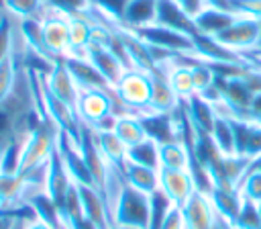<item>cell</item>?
I'll list each match as a JSON object with an SVG mask.
<instances>
[{"instance_id":"obj_1","label":"cell","mask_w":261,"mask_h":229,"mask_svg":"<svg viewBox=\"0 0 261 229\" xmlns=\"http://www.w3.org/2000/svg\"><path fill=\"white\" fill-rule=\"evenodd\" d=\"M16 65L14 86L0 102V151L10 145H22L29 133L45 119L37 98L31 67H27L24 61H18V55Z\"/></svg>"},{"instance_id":"obj_2","label":"cell","mask_w":261,"mask_h":229,"mask_svg":"<svg viewBox=\"0 0 261 229\" xmlns=\"http://www.w3.org/2000/svg\"><path fill=\"white\" fill-rule=\"evenodd\" d=\"M57 135H59V129L49 119H43L22 143V153H20V164H18L16 174L27 176L47 166L57 147Z\"/></svg>"},{"instance_id":"obj_3","label":"cell","mask_w":261,"mask_h":229,"mask_svg":"<svg viewBox=\"0 0 261 229\" xmlns=\"http://www.w3.org/2000/svg\"><path fill=\"white\" fill-rule=\"evenodd\" d=\"M112 225H124L133 229H149L151 196L135 190L124 182L116 200L112 202Z\"/></svg>"},{"instance_id":"obj_4","label":"cell","mask_w":261,"mask_h":229,"mask_svg":"<svg viewBox=\"0 0 261 229\" xmlns=\"http://www.w3.org/2000/svg\"><path fill=\"white\" fill-rule=\"evenodd\" d=\"M118 98L135 112L145 114L149 112V100H151V74L141 70H126L122 78L112 86Z\"/></svg>"},{"instance_id":"obj_5","label":"cell","mask_w":261,"mask_h":229,"mask_svg":"<svg viewBox=\"0 0 261 229\" xmlns=\"http://www.w3.org/2000/svg\"><path fill=\"white\" fill-rule=\"evenodd\" d=\"M220 45L249 57L255 49H257V41H259V20L251 18V16H243L239 14L234 18V22L230 27H226L222 33H218L214 37Z\"/></svg>"},{"instance_id":"obj_6","label":"cell","mask_w":261,"mask_h":229,"mask_svg":"<svg viewBox=\"0 0 261 229\" xmlns=\"http://www.w3.org/2000/svg\"><path fill=\"white\" fill-rule=\"evenodd\" d=\"M41 20H43V37L49 53L55 59H65L69 55V16L45 6Z\"/></svg>"},{"instance_id":"obj_7","label":"cell","mask_w":261,"mask_h":229,"mask_svg":"<svg viewBox=\"0 0 261 229\" xmlns=\"http://www.w3.org/2000/svg\"><path fill=\"white\" fill-rule=\"evenodd\" d=\"M137 35L151 47H159V49H165V51H171V53H190L194 55L196 51V43H194V37L192 35H186V33H179V31H173V29H167V27H161V25H149V27H143V29H137Z\"/></svg>"},{"instance_id":"obj_8","label":"cell","mask_w":261,"mask_h":229,"mask_svg":"<svg viewBox=\"0 0 261 229\" xmlns=\"http://www.w3.org/2000/svg\"><path fill=\"white\" fill-rule=\"evenodd\" d=\"M57 153H59L71 182L82 184V186H94L90 170L84 162V155H82L77 143L69 135H65L63 131H59V135H57Z\"/></svg>"},{"instance_id":"obj_9","label":"cell","mask_w":261,"mask_h":229,"mask_svg":"<svg viewBox=\"0 0 261 229\" xmlns=\"http://www.w3.org/2000/svg\"><path fill=\"white\" fill-rule=\"evenodd\" d=\"M43 80H45L47 90L55 98H59L61 102H65L67 106H71L75 110V104L80 98V88H77V84H75V80H73V76L67 70L63 59L55 61L53 67L47 74H43Z\"/></svg>"},{"instance_id":"obj_10","label":"cell","mask_w":261,"mask_h":229,"mask_svg":"<svg viewBox=\"0 0 261 229\" xmlns=\"http://www.w3.org/2000/svg\"><path fill=\"white\" fill-rule=\"evenodd\" d=\"M159 190L171 200V204L181 207L196 192V182H194L190 170L159 168Z\"/></svg>"},{"instance_id":"obj_11","label":"cell","mask_w":261,"mask_h":229,"mask_svg":"<svg viewBox=\"0 0 261 229\" xmlns=\"http://www.w3.org/2000/svg\"><path fill=\"white\" fill-rule=\"evenodd\" d=\"M112 88V86H110ZM108 88V90H110ZM108 90H80V98L75 104V112L77 119L84 125L94 127L96 123H100L104 117L112 114L110 110V96Z\"/></svg>"},{"instance_id":"obj_12","label":"cell","mask_w":261,"mask_h":229,"mask_svg":"<svg viewBox=\"0 0 261 229\" xmlns=\"http://www.w3.org/2000/svg\"><path fill=\"white\" fill-rule=\"evenodd\" d=\"M234 135V153L253 162L261 155V125L245 119H228Z\"/></svg>"},{"instance_id":"obj_13","label":"cell","mask_w":261,"mask_h":229,"mask_svg":"<svg viewBox=\"0 0 261 229\" xmlns=\"http://www.w3.org/2000/svg\"><path fill=\"white\" fill-rule=\"evenodd\" d=\"M155 25L186 33V35H200L196 25H194V16L181 6V2L177 0H157V12H155Z\"/></svg>"},{"instance_id":"obj_14","label":"cell","mask_w":261,"mask_h":229,"mask_svg":"<svg viewBox=\"0 0 261 229\" xmlns=\"http://www.w3.org/2000/svg\"><path fill=\"white\" fill-rule=\"evenodd\" d=\"M181 215L186 229H210L218 217L210 196L200 190H196L186 204H181Z\"/></svg>"},{"instance_id":"obj_15","label":"cell","mask_w":261,"mask_h":229,"mask_svg":"<svg viewBox=\"0 0 261 229\" xmlns=\"http://www.w3.org/2000/svg\"><path fill=\"white\" fill-rule=\"evenodd\" d=\"M84 57L104 76V80H106L110 86H114V84L122 78V74L126 72L124 63H122L108 47H104V45H100V43H96V41H90V43H88Z\"/></svg>"},{"instance_id":"obj_16","label":"cell","mask_w":261,"mask_h":229,"mask_svg":"<svg viewBox=\"0 0 261 229\" xmlns=\"http://www.w3.org/2000/svg\"><path fill=\"white\" fill-rule=\"evenodd\" d=\"M181 100L173 92L167 72L161 67H155L151 72V100H149V112H175Z\"/></svg>"},{"instance_id":"obj_17","label":"cell","mask_w":261,"mask_h":229,"mask_svg":"<svg viewBox=\"0 0 261 229\" xmlns=\"http://www.w3.org/2000/svg\"><path fill=\"white\" fill-rule=\"evenodd\" d=\"M73 184H75V182H71V178H69L65 166H63V162H61V157H59V153H57V147H55V151H53V155H51V159H49V164H47V184H45V192H47L49 198L57 204L59 211H61V207H63V202H65V196H67V192H69V188H71Z\"/></svg>"},{"instance_id":"obj_18","label":"cell","mask_w":261,"mask_h":229,"mask_svg":"<svg viewBox=\"0 0 261 229\" xmlns=\"http://www.w3.org/2000/svg\"><path fill=\"white\" fill-rule=\"evenodd\" d=\"M77 190H80L84 217L90 219L96 227L108 229L112 225V217H110V209H108L104 196L100 194V190L94 186H82V184H77Z\"/></svg>"},{"instance_id":"obj_19","label":"cell","mask_w":261,"mask_h":229,"mask_svg":"<svg viewBox=\"0 0 261 229\" xmlns=\"http://www.w3.org/2000/svg\"><path fill=\"white\" fill-rule=\"evenodd\" d=\"M67 70L71 72L75 84L80 90H108L110 84L104 80V76L86 59V57H75V55H67L65 59Z\"/></svg>"},{"instance_id":"obj_20","label":"cell","mask_w":261,"mask_h":229,"mask_svg":"<svg viewBox=\"0 0 261 229\" xmlns=\"http://www.w3.org/2000/svg\"><path fill=\"white\" fill-rule=\"evenodd\" d=\"M239 14L230 12V10H220V8H212V6H202L196 14H194V25L198 29L200 35H208V37H216L218 33H222L226 27H230L234 22Z\"/></svg>"},{"instance_id":"obj_21","label":"cell","mask_w":261,"mask_h":229,"mask_svg":"<svg viewBox=\"0 0 261 229\" xmlns=\"http://www.w3.org/2000/svg\"><path fill=\"white\" fill-rule=\"evenodd\" d=\"M18 35H20L22 43H24L35 55L43 57V59L49 61V63L59 61V59H55V57L49 53V49H47V45H45V37H43V20H41V16H31V18H22V20H18Z\"/></svg>"},{"instance_id":"obj_22","label":"cell","mask_w":261,"mask_h":229,"mask_svg":"<svg viewBox=\"0 0 261 229\" xmlns=\"http://www.w3.org/2000/svg\"><path fill=\"white\" fill-rule=\"evenodd\" d=\"M94 20L86 12L69 16V55L84 57L88 43L92 41V31H94Z\"/></svg>"},{"instance_id":"obj_23","label":"cell","mask_w":261,"mask_h":229,"mask_svg":"<svg viewBox=\"0 0 261 229\" xmlns=\"http://www.w3.org/2000/svg\"><path fill=\"white\" fill-rule=\"evenodd\" d=\"M208 196L214 204L216 215L222 217L224 221H228L230 225H234V221L241 213V207H243V196H241L239 188H212Z\"/></svg>"},{"instance_id":"obj_24","label":"cell","mask_w":261,"mask_h":229,"mask_svg":"<svg viewBox=\"0 0 261 229\" xmlns=\"http://www.w3.org/2000/svg\"><path fill=\"white\" fill-rule=\"evenodd\" d=\"M155 12H157V0H128L120 25L133 31L149 27L155 22Z\"/></svg>"},{"instance_id":"obj_25","label":"cell","mask_w":261,"mask_h":229,"mask_svg":"<svg viewBox=\"0 0 261 229\" xmlns=\"http://www.w3.org/2000/svg\"><path fill=\"white\" fill-rule=\"evenodd\" d=\"M122 174H124L126 184L143 194L151 196L155 190H159V170H155V168H145V166L126 162L122 168Z\"/></svg>"},{"instance_id":"obj_26","label":"cell","mask_w":261,"mask_h":229,"mask_svg":"<svg viewBox=\"0 0 261 229\" xmlns=\"http://www.w3.org/2000/svg\"><path fill=\"white\" fill-rule=\"evenodd\" d=\"M181 102L186 106V112H188L192 125L196 129H200V131H204V133L210 135V131L214 127V121L218 117L216 110H214V106L208 100H204L200 94H194V96H190L188 100H181Z\"/></svg>"},{"instance_id":"obj_27","label":"cell","mask_w":261,"mask_h":229,"mask_svg":"<svg viewBox=\"0 0 261 229\" xmlns=\"http://www.w3.org/2000/svg\"><path fill=\"white\" fill-rule=\"evenodd\" d=\"M27 184L18 174H6L0 170V209L10 211L24 204Z\"/></svg>"},{"instance_id":"obj_28","label":"cell","mask_w":261,"mask_h":229,"mask_svg":"<svg viewBox=\"0 0 261 229\" xmlns=\"http://www.w3.org/2000/svg\"><path fill=\"white\" fill-rule=\"evenodd\" d=\"M96 145L104 159L114 168H124L126 164V145L114 135V131H94Z\"/></svg>"},{"instance_id":"obj_29","label":"cell","mask_w":261,"mask_h":229,"mask_svg":"<svg viewBox=\"0 0 261 229\" xmlns=\"http://www.w3.org/2000/svg\"><path fill=\"white\" fill-rule=\"evenodd\" d=\"M159 168L167 170H190V147L177 139L159 145Z\"/></svg>"},{"instance_id":"obj_30","label":"cell","mask_w":261,"mask_h":229,"mask_svg":"<svg viewBox=\"0 0 261 229\" xmlns=\"http://www.w3.org/2000/svg\"><path fill=\"white\" fill-rule=\"evenodd\" d=\"M196 57V55H194ZM192 63V61H190ZM190 63L184 65V63H169V65H161V70L167 72V80L173 88V92L177 94L179 100H188L190 96L196 94V88H194V80H192V70H190Z\"/></svg>"},{"instance_id":"obj_31","label":"cell","mask_w":261,"mask_h":229,"mask_svg":"<svg viewBox=\"0 0 261 229\" xmlns=\"http://www.w3.org/2000/svg\"><path fill=\"white\" fill-rule=\"evenodd\" d=\"M112 131H114V135H116L126 147H133V145H137V143L149 139L147 133H145V127H143V123H141V119H139V114H124V117H118Z\"/></svg>"},{"instance_id":"obj_32","label":"cell","mask_w":261,"mask_h":229,"mask_svg":"<svg viewBox=\"0 0 261 229\" xmlns=\"http://www.w3.org/2000/svg\"><path fill=\"white\" fill-rule=\"evenodd\" d=\"M126 162L159 170V145L153 139H145L126 149Z\"/></svg>"},{"instance_id":"obj_33","label":"cell","mask_w":261,"mask_h":229,"mask_svg":"<svg viewBox=\"0 0 261 229\" xmlns=\"http://www.w3.org/2000/svg\"><path fill=\"white\" fill-rule=\"evenodd\" d=\"M210 139L214 141L216 149L222 155H234V135H232V127L230 121L226 117H216L214 127L210 131Z\"/></svg>"},{"instance_id":"obj_34","label":"cell","mask_w":261,"mask_h":229,"mask_svg":"<svg viewBox=\"0 0 261 229\" xmlns=\"http://www.w3.org/2000/svg\"><path fill=\"white\" fill-rule=\"evenodd\" d=\"M45 6H47L45 0H4V12L16 16L18 20L41 16Z\"/></svg>"},{"instance_id":"obj_35","label":"cell","mask_w":261,"mask_h":229,"mask_svg":"<svg viewBox=\"0 0 261 229\" xmlns=\"http://www.w3.org/2000/svg\"><path fill=\"white\" fill-rule=\"evenodd\" d=\"M190 70H192V80H194L196 94H204L208 88L214 86L216 76H214L212 67H210L206 61H202L200 57H194L192 63H190Z\"/></svg>"},{"instance_id":"obj_36","label":"cell","mask_w":261,"mask_h":229,"mask_svg":"<svg viewBox=\"0 0 261 229\" xmlns=\"http://www.w3.org/2000/svg\"><path fill=\"white\" fill-rule=\"evenodd\" d=\"M239 192L245 200L261 204V170L259 168H249V172L239 182Z\"/></svg>"},{"instance_id":"obj_37","label":"cell","mask_w":261,"mask_h":229,"mask_svg":"<svg viewBox=\"0 0 261 229\" xmlns=\"http://www.w3.org/2000/svg\"><path fill=\"white\" fill-rule=\"evenodd\" d=\"M128 0H90V6L100 12L106 20L114 22V25H120L122 22V12H124V6H126Z\"/></svg>"},{"instance_id":"obj_38","label":"cell","mask_w":261,"mask_h":229,"mask_svg":"<svg viewBox=\"0 0 261 229\" xmlns=\"http://www.w3.org/2000/svg\"><path fill=\"white\" fill-rule=\"evenodd\" d=\"M234 229H261V215H259V204L245 200L243 198V207L241 213L232 225Z\"/></svg>"},{"instance_id":"obj_39","label":"cell","mask_w":261,"mask_h":229,"mask_svg":"<svg viewBox=\"0 0 261 229\" xmlns=\"http://www.w3.org/2000/svg\"><path fill=\"white\" fill-rule=\"evenodd\" d=\"M16 55L14 51L4 59L0 61V102L8 96V92L12 90L14 86V80H16Z\"/></svg>"},{"instance_id":"obj_40","label":"cell","mask_w":261,"mask_h":229,"mask_svg":"<svg viewBox=\"0 0 261 229\" xmlns=\"http://www.w3.org/2000/svg\"><path fill=\"white\" fill-rule=\"evenodd\" d=\"M47 6L65 16H73L86 12L90 8V0H47Z\"/></svg>"},{"instance_id":"obj_41","label":"cell","mask_w":261,"mask_h":229,"mask_svg":"<svg viewBox=\"0 0 261 229\" xmlns=\"http://www.w3.org/2000/svg\"><path fill=\"white\" fill-rule=\"evenodd\" d=\"M14 51V41H12V22L8 14L2 16L0 20V61H4L10 53Z\"/></svg>"},{"instance_id":"obj_42","label":"cell","mask_w":261,"mask_h":229,"mask_svg":"<svg viewBox=\"0 0 261 229\" xmlns=\"http://www.w3.org/2000/svg\"><path fill=\"white\" fill-rule=\"evenodd\" d=\"M230 10L234 14L261 18V0H230Z\"/></svg>"},{"instance_id":"obj_43","label":"cell","mask_w":261,"mask_h":229,"mask_svg":"<svg viewBox=\"0 0 261 229\" xmlns=\"http://www.w3.org/2000/svg\"><path fill=\"white\" fill-rule=\"evenodd\" d=\"M159 229H186V225H184V215H181V207H171L169 211H167V215H165V219H163V223H161V227Z\"/></svg>"},{"instance_id":"obj_44","label":"cell","mask_w":261,"mask_h":229,"mask_svg":"<svg viewBox=\"0 0 261 229\" xmlns=\"http://www.w3.org/2000/svg\"><path fill=\"white\" fill-rule=\"evenodd\" d=\"M67 229H100V227H96L90 219H86L84 215L82 217H73V219H67V221H61Z\"/></svg>"},{"instance_id":"obj_45","label":"cell","mask_w":261,"mask_h":229,"mask_svg":"<svg viewBox=\"0 0 261 229\" xmlns=\"http://www.w3.org/2000/svg\"><path fill=\"white\" fill-rule=\"evenodd\" d=\"M249 121L261 125V94H257L249 106Z\"/></svg>"},{"instance_id":"obj_46","label":"cell","mask_w":261,"mask_h":229,"mask_svg":"<svg viewBox=\"0 0 261 229\" xmlns=\"http://www.w3.org/2000/svg\"><path fill=\"white\" fill-rule=\"evenodd\" d=\"M22 229H55V227H53V225H49V223H45L43 219L35 217V219H31V221H24Z\"/></svg>"},{"instance_id":"obj_47","label":"cell","mask_w":261,"mask_h":229,"mask_svg":"<svg viewBox=\"0 0 261 229\" xmlns=\"http://www.w3.org/2000/svg\"><path fill=\"white\" fill-rule=\"evenodd\" d=\"M202 6H212L220 10H230V0H202ZM232 12V10H230Z\"/></svg>"},{"instance_id":"obj_48","label":"cell","mask_w":261,"mask_h":229,"mask_svg":"<svg viewBox=\"0 0 261 229\" xmlns=\"http://www.w3.org/2000/svg\"><path fill=\"white\" fill-rule=\"evenodd\" d=\"M210 229H234L228 221H224L222 217H216V221H214V225L210 227Z\"/></svg>"},{"instance_id":"obj_49","label":"cell","mask_w":261,"mask_h":229,"mask_svg":"<svg viewBox=\"0 0 261 229\" xmlns=\"http://www.w3.org/2000/svg\"><path fill=\"white\" fill-rule=\"evenodd\" d=\"M251 168H259V170H261V155H259L257 159H253V162H251Z\"/></svg>"},{"instance_id":"obj_50","label":"cell","mask_w":261,"mask_h":229,"mask_svg":"<svg viewBox=\"0 0 261 229\" xmlns=\"http://www.w3.org/2000/svg\"><path fill=\"white\" fill-rule=\"evenodd\" d=\"M108 229H133V227H124V225H110Z\"/></svg>"},{"instance_id":"obj_51","label":"cell","mask_w":261,"mask_h":229,"mask_svg":"<svg viewBox=\"0 0 261 229\" xmlns=\"http://www.w3.org/2000/svg\"><path fill=\"white\" fill-rule=\"evenodd\" d=\"M0 10H4V0H0Z\"/></svg>"},{"instance_id":"obj_52","label":"cell","mask_w":261,"mask_h":229,"mask_svg":"<svg viewBox=\"0 0 261 229\" xmlns=\"http://www.w3.org/2000/svg\"><path fill=\"white\" fill-rule=\"evenodd\" d=\"M259 215H261V204H259Z\"/></svg>"},{"instance_id":"obj_53","label":"cell","mask_w":261,"mask_h":229,"mask_svg":"<svg viewBox=\"0 0 261 229\" xmlns=\"http://www.w3.org/2000/svg\"><path fill=\"white\" fill-rule=\"evenodd\" d=\"M177 2H181V6H184V0H177Z\"/></svg>"},{"instance_id":"obj_54","label":"cell","mask_w":261,"mask_h":229,"mask_svg":"<svg viewBox=\"0 0 261 229\" xmlns=\"http://www.w3.org/2000/svg\"><path fill=\"white\" fill-rule=\"evenodd\" d=\"M0 159H2V151H0Z\"/></svg>"},{"instance_id":"obj_55","label":"cell","mask_w":261,"mask_h":229,"mask_svg":"<svg viewBox=\"0 0 261 229\" xmlns=\"http://www.w3.org/2000/svg\"><path fill=\"white\" fill-rule=\"evenodd\" d=\"M0 211H2V209H0Z\"/></svg>"},{"instance_id":"obj_56","label":"cell","mask_w":261,"mask_h":229,"mask_svg":"<svg viewBox=\"0 0 261 229\" xmlns=\"http://www.w3.org/2000/svg\"><path fill=\"white\" fill-rule=\"evenodd\" d=\"M45 2H47V0H45Z\"/></svg>"}]
</instances>
